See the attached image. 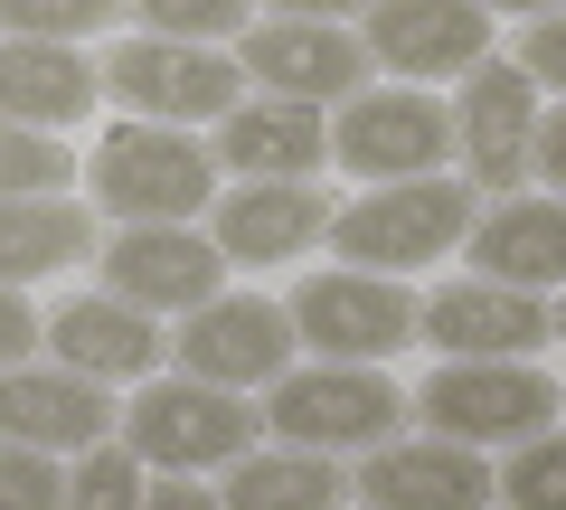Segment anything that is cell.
<instances>
[{
  "label": "cell",
  "mask_w": 566,
  "mask_h": 510,
  "mask_svg": "<svg viewBox=\"0 0 566 510\" xmlns=\"http://www.w3.org/2000/svg\"><path fill=\"white\" fill-rule=\"evenodd\" d=\"M218 170L237 180H312L331 162V123L322 104H293V95H255V104H227L218 114Z\"/></svg>",
  "instance_id": "cell-18"
},
{
  "label": "cell",
  "mask_w": 566,
  "mask_h": 510,
  "mask_svg": "<svg viewBox=\"0 0 566 510\" xmlns=\"http://www.w3.org/2000/svg\"><path fill=\"white\" fill-rule=\"evenodd\" d=\"M95 266H104V293L114 303H133V312H199V303H218V274H227V256H218V237H189V227H123L114 246H95Z\"/></svg>",
  "instance_id": "cell-11"
},
{
  "label": "cell",
  "mask_w": 566,
  "mask_h": 510,
  "mask_svg": "<svg viewBox=\"0 0 566 510\" xmlns=\"http://www.w3.org/2000/svg\"><path fill=\"white\" fill-rule=\"evenodd\" d=\"M453 152H463L472 189H520L528 152H538V85H528L520 58H482L463 76V104H453Z\"/></svg>",
  "instance_id": "cell-10"
},
{
  "label": "cell",
  "mask_w": 566,
  "mask_h": 510,
  "mask_svg": "<svg viewBox=\"0 0 566 510\" xmlns=\"http://www.w3.org/2000/svg\"><path fill=\"white\" fill-rule=\"evenodd\" d=\"M359 48H368V66H397L406 85L472 76L491 58V10H472V0H378Z\"/></svg>",
  "instance_id": "cell-13"
},
{
  "label": "cell",
  "mask_w": 566,
  "mask_h": 510,
  "mask_svg": "<svg viewBox=\"0 0 566 510\" xmlns=\"http://www.w3.org/2000/svg\"><path fill=\"white\" fill-rule=\"evenodd\" d=\"M472 10H491V20H501V10H557V0H472Z\"/></svg>",
  "instance_id": "cell-35"
},
{
  "label": "cell",
  "mask_w": 566,
  "mask_h": 510,
  "mask_svg": "<svg viewBox=\"0 0 566 510\" xmlns=\"http://www.w3.org/2000/svg\"><path fill=\"white\" fill-rule=\"evenodd\" d=\"M133 10H142L151 39H199V48H218L227 29H245L255 0H133Z\"/></svg>",
  "instance_id": "cell-28"
},
{
  "label": "cell",
  "mask_w": 566,
  "mask_h": 510,
  "mask_svg": "<svg viewBox=\"0 0 566 510\" xmlns=\"http://www.w3.org/2000/svg\"><path fill=\"white\" fill-rule=\"evenodd\" d=\"M95 199L123 227H189L199 208H218V152L180 123H114L95 143Z\"/></svg>",
  "instance_id": "cell-1"
},
{
  "label": "cell",
  "mask_w": 566,
  "mask_h": 510,
  "mask_svg": "<svg viewBox=\"0 0 566 510\" xmlns=\"http://www.w3.org/2000/svg\"><path fill=\"white\" fill-rule=\"evenodd\" d=\"M123 407H104L95 378L76 368H0V445H29V454H85L114 435Z\"/></svg>",
  "instance_id": "cell-17"
},
{
  "label": "cell",
  "mask_w": 566,
  "mask_h": 510,
  "mask_svg": "<svg viewBox=\"0 0 566 510\" xmlns=\"http://www.w3.org/2000/svg\"><path fill=\"white\" fill-rule=\"evenodd\" d=\"M397 416H406V397L387 388V368H349V360L283 368L264 388V426L303 454H368L397 435Z\"/></svg>",
  "instance_id": "cell-5"
},
{
  "label": "cell",
  "mask_w": 566,
  "mask_h": 510,
  "mask_svg": "<svg viewBox=\"0 0 566 510\" xmlns=\"http://www.w3.org/2000/svg\"><path fill=\"white\" fill-rule=\"evenodd\" d=\"M368 510H491V464L472 445H444V435H416V445H368V464L349 472Z\"/></svg>",
  "instance_id": "cell-14"
},
{
  "label": "cell",
  "mask_w": 566,
  "mask_h": 510,
  "mask_svg": "<svg viewBox=\"0 0 566 510\" xmlns=\"http://www.w3.org/2000/svg\"><path fill=\"white\" fill-rule=\"evenodd\" d=\"M95 256V218H85L66 189H39V199H0V284H39V274Z\"/></svg>",
  "instance_id": "cell-22"
},
{
  "label": "cell",
  "mask_w": 566,
  "mask_h": 510,
  "mask_svg": "<svg viewBox=\"0 0 566 510\" xmlns=\"http://www.w3.org/2000/svg\"><path fill=\"white\" fill-rule=\"evenodd\" d=\"M189 331H170L180 350V378H208V388H274L293 368V312L264 303V293H227V303H199L180 312Z\"/></svg>",
  "instance_id": "cell-9"
},
{
  "label": "cell",
  "mask_w": 566,
  "mask_h": 510,
  "mask_svg": "<svg viewBox=\"0 0 566 510\" xmlns=\"http://www.w3.org/2000/svg\"><path fill=\"white\" fill-rule=\"evenodd\" d=\"M491 501L501 510H566V435H528V445H510V464L491 472Z\"/></svg>",
  "instance_id": "cell-24"
},
{
  "label": "cell",
  "mask_w": 566,
  "mask_h": 510,
  "mask_svg": "<svg viewBox=\"0 0 566 510\" xmlns=\"http://www.w3.org/2000/svg\"><path fill=\"white\" fill-rule=\"evenodd\" d=\"M133 0H0V29L10 39H57V48H85L95 29H114Z\"/></svg>",
  "instance_id": "cell-25"
},
{
  "label": "cell",
  "mask_w": 566,
  "mask_h": 510,
  "mask_svg": "<svg viewBox=\"0 0 566 510\" xmlns=\"http://www.w3.org/2000/svg\"><path fill=\"white\" fill-rule=\"evenodd\" d=\"M76 180V152L57 133H29V123H0V199H39V189Z\"/></svg>",
  "instance_id": "cell-26"
},
{
  "label": "cell",
  "mask_w": 566,
  "mask_h": 510,
  "mask_svg": "<svg viewBox=\"0 0 566 510\" xmlns=\"http://www.w3.org/2000/svg\"><path fill=\"white\" fill-rule=\"evenodd\" d=\"M237 76L293 104H349L368 85V48L359 29H331V20H264L237 39Z\"/></svg>",
  "instance_id": "cell-12"
},
{
  "label": "cell",
  "mask_w": 566,
  "mask_h": 510,
  "mask_svg": "<svg viewBox=\"0 0 566 510\" xmlns=\"http://www.w3.org/2000/svg\"><path fill=\"white\" fill-rule=\"evenodd\" d=\"M48 350H57V368H76L95 388H123V378H161L170 331H151V312L114 303V293H85L48 322Z\"/></svg>",
  "instance_id": "cell-19"
},
{
  "label": "cell",
  "mask_w": 566,
  "mask_h": 510,
  "mask_svg": "<svg viewBox=\"0 0 566 510\" xmlns=\"http://www.w3.org/2000/svg\"><path fill=\"white\" fill-rule=\"evenodd\" d=\"M66 510H142V464L123 445H85L76 482H66Z\"/></svg>",
  "instance_id": "cell-27"
},
{
  "label": "cell",
  "mask_w": 566,
  "mask_h": 510,
  "mask_svg": "<svg viewBox=\"0 0 566 510\" xmlns=\"http://www.w3.org/2000/svg\"><path fill=\"white\" fill-rule=\"evenodd\" d=\"M0 510H66V472H57V454L0 445Z\"/></svg>",
  "instance_id": "cell-29"
},
{
  "label": "cell",
  "mask_w": 566,
  "mask_h": 510,
  "mask_svg": "<svg viewBox=\"0 0 566 510\" xmlns=\"http://www.w3.org/2000/svg\"><path fill=\"white\" fill-rule=\"evenodd\" d=\"M48 350V322L20 303V284H0V368H29Z\"/></svg>",
  "instance_id": "cell-31"
},
{
  "label": "cell",
  "mask_w": 566,
  "mask_h": 510,
  "mask_svg": "<svg viewBox=\"0 0 566 510\" xmlns=\"http://www.w3.org/2000/svg\"><path fill=\"white\" fill-rule=\"evenodd\" d=\"M331 218H340V199L322 180H237L208 237L227 266H293L312 237H331Z\"/></svg>",
  "instance_id": "cell-15"
},
{
  "label": "cell",
  "mask_w": 566,
  "mask_h": 510,
  "mask_svg": "<svg viewBox=\"0 0 566 510\" xmlns=\"http://www.w3.org/2000/svg\"><path fill=\"white\" fill-rule=\"evenodd\" d=\"M123 454L161 472H227L237 454H255L264 407H245L237 388H208V378H142V397L114 416Z\"/></svg>",
  "instance_id": "cell-4"
},
{
  "label": "cell",
  "mask_w": 566,
  "mask_h": 510,
  "mask_svg": "<svg viewBox=\"0 0 566 510\" xmlns=\"http://www.w3.org/2000/svg\"><path fill=\"white\" fill-rule=\"evenodd\" d=\"M416 341H434L444 360H528L547 331L538 293H510V284H444L416 303Z\"/></svg>",
  "instance_id": "cell-16"
},
{
  "label": "cell",
  "mask_w": 566,
  "mask_h": 510,
  "mask_svg": "<svg viewBox=\"0 0 566 510\" xmlns=\"http://www.w3.org/2000/svg\"><path fill=\"white\" fill-rule=\"evenodd\" d=\"M547 331H557V341H566V303H557V312H547Z\"/></svg>",
  "instance_id": "cell-36"
},
{
  "label": "cell",
  "mask_w": 566,
  "mask_h": 510,
  "mask_svg": "<svg viewBox=\"0 0 566 510\" xmlns=\"http://www.w3.org/2000/svg\"><path fill=\"white\" fill-rule=\"evenodd\" d=\"M472 266H482V284H510V293H547L566 284V199L547 189V199H501L472 218Z\"/></svg>",
  "instance_id": "cell-20"
},
{
  "label": "cell",
  "mask_w": 566,
  "mask_h": 510,
  "mask_svg": "<svg viewBox=\"0 0 566 510\" xmlns=\"http://www.w3.org/2000/svg\"><path fill=\"white\" fill-rule=\"evenodd\" d=\"M264 10H274V20H368V10H378V0H264Z\"/></svg>",
  "instance_id": "cell-33"
},
{
  "label": "cell",
  "mask_w": 566,
  "mask_h": 510,
  "mask_svg": "<svg viewBox=\"0 0 566 510\" xmlns=\"http://www.w3.org/2000/svg\"><path fill=\"white\" fill-rule=\"evenodd\" d=\"M331 162L349 180H434L453 162V104L424 85H359L331 123Z\"/></svg>",
  "instance_id": "cell-6"
},
{
  "label": "cell",
  "mask_w": 566,
  "mask_h": 510,
  "mask_svg": "<svg viewBox=\"0 0 566 510\" xmlns=\"http://www.w3.org/2000/svg\"><path fill=\"white\" fill-rule=\"evenodd\" d=\"M142 510H227L208 482H142Z\"/></svg>",
  "instance_id": "cell-34"
},
{
  "label": "cell",
  "mask_w": 566,
  "mask_h": 510,
  "mask_svg": "<svg viewBox=\"0 0 566 510\" xmlns=\"http://www.w3.org/2000/svg\"><path fill=\"white\" fill-rule=\"evenodd\" d=\"M528 162H538V180H557V199H566V104L538 114V152H528Z\"/></svg>",
  "instance_id": "cell-32"
},
{
  "label": "cell",
  "mask_w": 566,
  "mask_h": 510,
  "mask_svg": "<svg viewBox=\"0 0 566 510\" xmlns=\"http://www.w3.org/2000/svg\"><path fill=\"white\" fill-rule=\"evenodd\" d=\"M218 501H227V510H340V501H349V472L331 464V454L274 445V454H237Z\"/></svg>",
  "instance_id": "cell-23"
},
{
  "label": "cell",
  "mask_w": 566,
  "mask_h": 510,
  "mask_svg": "<svg viewBox=\"0 0 566 510\" xmlns=\"http://www.w3.org/2000/svg\"><path fill=\"white\" fill-rule=\"evenodd\" d=\"M472 218H482V189L472 180H378L368 199H349L331 218V246L359 274H416L434 256H453L472 237Z\"/></svg>",
  "instance_id": "cell-2"
},
{
  "label": "cell",
  "mask_w": 566,
  "mask_h": 510,
  "mask_svg": "<svg viewBox=\"0 0 566 510\" xmlns=\"http://www.w3.org/2000/svg\"><path fill=\"white\" fill-rule=\"evenodd\" d=\"M520 66H528V85H557L566 95V10H538V29L520 39Z\"/></svg>",
  "instance_id": "cell-30"
},
{
  "label": "cell",
  "mask_w": 566,
  "mask_h": 510,
  "mask_svg": "<svg viewBox=\"0 0 566 510\" xmlns=\"http://www.w3.org/2000/svg\"><path fill=\"white\" fill-rule=\"evenodd\" d=\"M95 58L57 39H0V123H29V133H66V123L95 104Z\"/></svg>",
  "instance_id": "cell-21"
},
{
  "label": "cell",
  "mask_w": 566,
  "mask_h": 510,
  "mask_svg": "<svg viewBox=\"0 0 566 510\" xmlns=\"http://www.w3.org/2000/svg\"><path fill=\"white\" fill-rule=\"evenodd\" d=\"M406 407L424 416V435L482 454V445H528V435H547L557 407H566V388L538 360H444Z\"/></svg>",
  "instance_id": "cell-3"
},
{
  "label": "cell",
  "mask_w": 566,
  "mask_h": 510,
  "mask_svg": "<svg viewBox=\"0 0 566 510\" xmlns=\"http://www.w3.org/2000/svg\"><path fill=\"white\" fill-rule=\"evenodd\" d=\"M104 95H123L142 123H218L237 104V58L227 48H199V39H123L114 58L95 66Z\"/></svg>",
  "instance_id": "cell-8"
},
{
  "label": "cell",
  "mask_w": 566,
  "mask_h": 510,
  "mask_svg": "<svg viewBox=\"0 0 566 510\" xmlns=\"http://www.w3.org/2000/svg\"><path fill=\"white\" fill-rule=\"evenodd\" d=\"M283 312H293V341H303V350L349 360V368H378L387 350L416 341V293H406L397 274H359V266L312 274V284L293 293Z\"/></svg>",
  "instance_id": "cell-7"
}]
</instances>
